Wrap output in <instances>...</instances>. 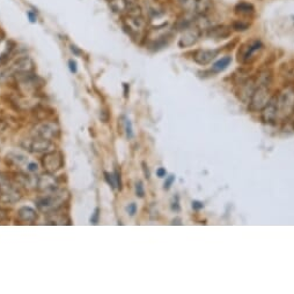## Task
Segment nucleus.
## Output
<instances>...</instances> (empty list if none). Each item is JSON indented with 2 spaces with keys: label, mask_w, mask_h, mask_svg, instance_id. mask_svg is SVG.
Wrapping results in <instances>:
<instances>
[{
  "label": "nucleus",
  "mask_w": 294,
  "mask_h": 294,
  "mask_svg": "<svg viewBox=\"0 0 294 294\" xmlns=\"http://www.w3.org/2000/svg\"><path fill=\"white\" fill-rule=\"evenodd\" d=\"M68 198H70L68 193L64 188L58 187L56 189H52V191L44 192L43 195L37 197L36 207H37L38 211L49 215L51 212L60 210L67 203Z\"/></svg>",
  "instance_id": "nucleus-1"
},
{
  "label": "nucleus",
  "mask_w": 294,
  "mask_h": 294,
  "mask_svg": "<svg viewBox=\"0 0 294 294\" xmlns=\"http://www.w3.org/2000/svg\"><path fill=\"white\" fill-rule=\"evenodd\" d=\"M22 198V193L18 185L0 171V204H15Z\"/></svg>",
  "instance_id": "nucleus-2"
},
{
  "label": "nucleus",
  "mask_w": 294,
  "mask_h": 294,
  "mask_svg": "<svg viewBox=\"0 0 294 294\" xmlns=\"http://www.w3.org/2000/svg\"><path fill=\"white\" fill-rule=\"evenodd\" d=\"M274 97L278 109V118L285 119L292 116L294 113V88L285 87Z\"/></svg>",
  "instance_id": "nucleus-3"
},
{
  "label": "nucleus",
  "mask_w": 294,
  "mask_h": 294,
  "mask_svg": "<svg viewBox=\"0 0 294 294\" xmlns=\"http://www.w3.org/2000/svg\"><path fill=\"white\" fill-rule=\"evenodd\" d=\"M271 98L272 97L270 94V87L256 84L249 100V109L253 111H262L270 102Z\"/></svg>",
  "instance_id": "nucleus-4"
},
{
  "label": "nucleus",
  "mask_w": 294,
  "mask_h": 294,
  "mask_svg": "<svg viewBox=\"0 0 294 294\" xmlns=\"http://www.w3.org/2000/svg\"><path fill=\"white\" fill-rule=\"evenodd\" d=\"M42 165L45 171L51 174L59 171L64 168V155L57 150H51L45 153L42 158Z\"/></svg>",
  "instance_id": "nucleus-5"
},
{
  "label": "nucleus",
  "mask_w": 294,
  "mask_h": 294,
  "mask_svg": "<svg viewBox=\"0 0 294 294\" xmlns=\"http://www.w3.org/2000/svg\"><path fill=\"white\" fill-rule=\"evenodd\" d=\"M22 148L31 153H47L54 150V143L51 140L41 139V137L34 136L32 139L25 140L21 143Z\"/></svg>",
  "instance_id": "nucleus-6"
},
{
  "label": "nucleus",
  "mask_w": 294,
  "mask_h": 294,
  "mask_svg": "<svg viewBox=\"0 0 294 294\" xmlns=\"http://www.w3.org/2000/svg\"><path fill=\"white\" fill-rule=\"evenodd\" d=\"M34 136L36 137H41V139H45V140H55L59 136L60 134V129L59 126L57 125L56 122H44L38 123L37 126L34 128Z\"/></svg>",
  "instance_id": "nucleus-7"
},
{
  "label": "nucleus",
  "mask_w": 294,
  "mask_h": 294,
  "mask_svg": "<svg viewBox=\"0 0 294 294\" xmlns=\"http://www.w3.org/2000/svg\"><path fill=\"white\" fill-rule=\"evenodd\" d=\"M146 22L143 19V16L140 15V12L138 13H130L129 15L124 19V27L127 31L130 32L132 36L140 35L144 29H145Z\"/></svg>",
  "instance_id": "nucleus-8"
},
{
  "label": "nucleus",
  "mask_w": 294,
  "mask_h": 294,
  "mask_svg": "<svg viewBox=\"0 0 294 294\" xmlns=\"http://www.w3.org/2000/svg\"><path fill=\"white\" fill-rule=\"evenodd\" d=\"M261 118L265 123H274L278 119V109H277L276 97H272L267 105L261 112Z\"/></svg>",
  "instance_id": "nucleus-9"
},
{
  "label": "nucleus",
  "mask_w": 294,
  "mask_h": 294,
  "mask_svg": "<svg viewBox=\"0 0 294 294\" xmlns=\"http://www.w3.org/2000/svg\"><path fill=\"white\" fill-rule=\"evenodd\" d=\"M59 187L58 186V180L56 176H54L51 173H45V174L38 176L37 178V186L36 188L41 192H49L52 189H56Z\"/></svg>",
  "instance_id": "nucleus-10"
},
{
  "label": "nucleus",
  "mask_w": 294,
  "mask_h": 294,
  "mask_svg": "<svg viewBox=\"0 0 294 294\" xmlns=\"http://www.w3.org/2000/svg\"><path fill=\"white\" fill-rule=\"evenodd\" d=\"M199 36H201V34H199L198 29L189 28L182 34L178 41V45L181 48H190L197 43Z\"/></svg>",
  "instance_id": "nucleus-11"
},
{
  "label": "nucleus",
  "mask_w": 294,
  "mask_h": 294,
  "mask_svg": "<svg viewBox=\"0 0 294 294\" xmlns=\"http://www.w3.org/2000/svg\"><path fill=\"white\" fill-rule=\"evenodd\" d=\"M16 218L20 223L34 224L37 220V212L30 207H22L16 212Z\"/></svg>",
  "instance_id": "nucleus-12"
},
{
  "label": "nucleus",
  "mask_w": 294,
  "mask_h": 294,
  "mask_svg": "<svg viewBox=\"0 0 294 294\" xmlns=\"http://www.w3.org/2000/svg\"><path fill=\"white\" fill-rule=\"evenodd\" d=\"M218 55L217 50H198L194 54V61L196 64L205 66V65L212 63V60Z\"/></svg>",
  "instance_id": "nucleus-13"
},
{
  "label": "nucleus",
  "mask_w": 294,
  "mask_h": 294,
  "mask_svg": "<svg viewBox=\"0 0 294 294\" xmlns=\"http://www.w3.org/2000/svg\"><path fill=\"white\" fill-rule=\"evenodd\" d=\"M59 211V210H58ZM58 211H55V212H51V214H49V217H48V220H49V224H52V225H64V224H71L70 223V220H68V217H66L65 215H59L58 214Z\"/></svg>",
  "instance_id": "nucleus-14"
},
{
  "label": "nucleus",
  "mask_w": 294,
  "mask_h": 294,
  "mask_svg": "<svg viewBox=\"0 0 294 294\" xmlns=\"http://www.w3.org/2000/svg\"><path fill=\"white\" fill-rule=\"evenodd\" d=\"M231 63H232V58L226 55V57L219 59L218 61H215L213 66H212V71H213L214 73H220V72L226 70V68L231 65Z\"/></svg>",
  "instance_id": "nucleus-15"
},
{
  "label": "nucleus",
  "mask_w": 294,
  "mask_h": 294,
  "mask_svg": "<svg viewBox=\"0 0 294 294\" xmlns=\"http://www.w3.org/2000/svg\"><path fill=\"white\" fill-rule=\"evenodd\" d=\"M261 49H262V44H261V42L259 41H255L253 43L249 44V47L247 49V52L244 53V59L246 60H249L250 58H253V55L256 53V52H259Z\"/></svg>",
  "instance_id": "nucleus-16"
},
{
  "label": "nucleus",
  "mask_w": 294,
  "mask_h": 294,
  "mask_svg": "<svg viewBox=\"0 0 294 294\" xmlns=\"http://www.w3.org/2000/svg\"><path fill=\"white\" fill-rule=\"evenodd\" d=\"M179 2L187 11H194V9L197 8L199 4L198 0H179Z\"/></svg>",
  "instance_id": "nucleus-17"
},
{
  "label": "nucleus",
  "mask_w": 294,
  "mask_h": 294,
  "mask_svg": "<svg viewBox=\"0 0 294 294\" xmlns=\"http://www.w3.org/2000/svg\"><path fill=\"white\" fill-rule=\"evenodd\" d=\"M103 174H104V180L107 181V184L109 185L113 189H115L117 186H116V180H115V176H114V173L113 174H110V173L104 172Z\"/></svg>",
  "instance_id": "nucleus-18"
},
{
  "label": "nucleus",
  "mask_w": 294,
  "mask_h": 294,
  "mask_svg": "<svg viewBox=\"0 0 294 294\" xmlns=\"http://www.w3.org/2000/svg\"><path fill=\"white\" fill-rule=\"evenodd\" d=\"M114 176H115V180H116V186L117 188L122 189V174H120V169L118 168H115V170H114Z\"/></svg>",
  "instance_id": "nucleus-19"
},
{
  "label": "nucleus",
  "mask_w": 294,
  "mask_h": 294,
  "mask_svg": "<svg viewBox=\"0 0 294 294\" xmlns=\"http://www.w3.org/2000/svg\"><path fill=\"white\" fill-rule=\"evenodd\" d=\"M124 129H125L126 136L129 139H132L133 137V130H132V123L129 119H125V122H124Z\"/></svg>",
  "instance_id": "nucleus-20"
},
{
  "label": "nucleus",
  "mask_w": 294,
  "mask_h": 294,
  "mask_svg": "<svg viewBox=\"0 0 294 294\" xmlns=\"http://www.w3.org/2000/svg\"><path fill=\"white\" fill-rule=\"evenodd\" d=\"M136 195L138 196V197L143 198L144 195H145V189H144V185L142 181H137L136 182Z\"/></svg>",
  "instance_id": "nucleus-21"
},
{
  "label": "nucleus",
  "mask_w": 294,
  "mask_h": 294,
  "mask_svg": "<svg viewBox=\"0 0 294 294\" xmlns=\"http://www.w3.org/2000/svg\"><path fill=\"white\" fill-rule=\"evenodd\" d=\"M9 220V215L7 209H4L0 207V224H2L4 221H7Z\"/></svg>",
  "instance_id": "nucleus-22"
},
{
  "label": "nucleus",
  "mask_w": 294,
  "mask_h": 294,
  "mask_svg": "<svg viewBox=\"0 0 294 294\" xmlns=\"http://www.w3.org/2000/svg\"><path fill=\"white\" fill-rule=\"evenodd\" d=\"M99 220H100V209L96 208L95 211H94V214L91 215L90 221H91V224L96 225V224H99Z\"/></svg>",
  "instance_id": "nucleus-23"
},
{
  "label": "nucleus",
  "mask_w": 294,
  "mask_h": 294,
  "mask_svg": "<svg viewBox=\"0 0 294 294\" xmlns=\"http://www.w3.org/2000/svg\"><path fill=\"white\" fill-rule=\"evenodd\" d=\"M175 180V176L174 175H169L166 178V181H165V189H169L171 188V186L173 185V182H174Z\"/></svg>",
  "instance_id": "nucleus-24"
},
{
  "label": "nucleus",
  "mask_w": 294,
  "mask_h": 294,
  "mask_svg": "<svg viewBox=\"0 0 294 294\" xmlns=\"http://www.w3.org/2000/svg\"><path fill=\"white\" fill-rule=\"evenodd\" d=\"M126 210H127V212H129L130 216H135L136 212H137V205H136V203H131V204L127 205Z\"/></svg>",
  "instance_id": "nucleus-25"
},
{
  "label": "nucleus",
  "mask_w": 294,
  "mask_h": 294,
  "mask_svg": "<svg viewBox=\"0 0 294 294\" xmlns=\"http://www.w3.org/2000/svg\"><path fill=\"white\" fill-rule=\"evenodd\" d=\"M142 166H143V171H144V175H145V178L146 179L151 178V172H149V169H148V166L146 165V163H143Z\"/></svg>",
  "instance_id": "nucleus-26"
},
{
  "label": "nucleus",
  "mask_w": 294,
  "mask_h": 294,
  "mask_svg": "<svg viewBox=\"0 0 294 294\" xmlns=\"http://www.w3.org/2000/svg\"><path fill=\"white\" fill-rule=\"evenodd\" d=\"M156 175H158L159 178H165V176L167 175V171H166V169L159 168L156 170Z\"/></svg>",
  "instance_id": "nucleus-27"
},
{
  "label": "nucleus",
  "mask_w": 294,
  "mask_h": 294,
  "mask_svg": "<svg viewBox=\"0 0 294 294\" xmlns=\"http://www.w3.org/2000/svg\"><path fill=\"white\" fill-rule=\"evenodd\" d=\"M204 205L202 202H198V201H194L192 202V209H195V210H201L202 208H203Z\"/></svg>",
  "instance_id": "nucleus-28"
},
{
  "label": "nucleus",
  "mask_w": 294,
  "mask_h": 294,
  "mask_svg": "<svg viewBox=\"0 0 294 294\" xmlns=\"http://www.w3.org/2000/svg\"><path fill=\"white\" fill-rule=\"evenodd\" d=\"M68 65H70V70L72 73H77V63L74 60H70L68 61Z\"/></svg>",
  "instance_id": "nucleus-29"
},
{
  "label": "nucleus",
  "mask_w": 294,
  "mask_h": 294,
  "mask_svg": "<svg viewBox=\"0 0 294 294\" xmlns=\"http://www.w3.org/2000/svg\"><path fill=\"white\" fill-rule=\"evenodd\" d=\"M27 15H28V18L30 19V21H31V22H35L36 20H37V16H36L35 14H32L31 12H28V14H27Z\"/></svg>",
  "instance_id": "nucleus-30"
},
{
  "label": "nucleus",
  "mask_w": 294,
  "mask_h": 294,
  "mask_svg": "<svg viewBox=\"0 0 294 294\" xmlns=\"http://www.w3.org/2000/svg\"><path fill=\"white\" fill-rule=\"evenodd\" d=\"M124 88H125V97H127V84H124Z\"/></svg>",
  "instance_id": "nucleus-31"
}]
</instances>
